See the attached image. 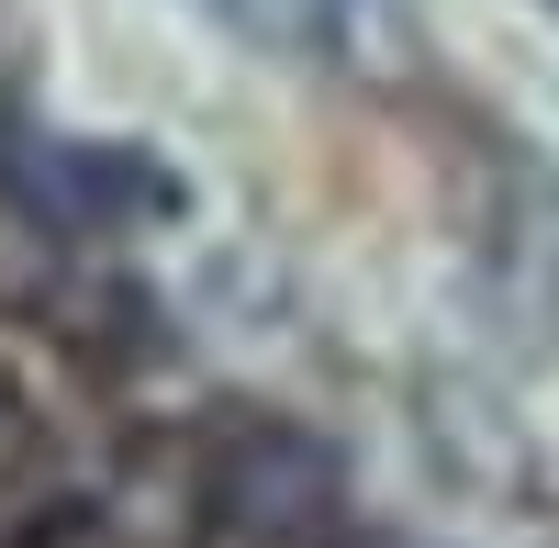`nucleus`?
Instances as JSON below:
<instances>
[{
  "instance_id": "f257e3e1",
  "label": "nucleus",
  "mask_w": 559,
  "mask_h": 548,
  "mask_svg": "<svg viewBox=\"0 0 559 548\" xmlns=\"http://www.w3.org/2000/svg\"><path fill=\"white\" fill-rule=\"evenodd\" d=\"M45 202H57L79 236H112V224H146V213H179V179L134 146H102V134H34L12 157Z\"/></svg>"
},
{
  "instance_id": "f03ea898",
  "label": "nucleus",
  "mask_w": 559,
  "mask_h": 548,
  "mask_svg": "<svg viewBox=\"0 0 559 548\" xmlns=\"http://www.w3.org/2000/svg\"><path fill=\"white\" fill-rule=\"evenodd\" d=\"M224 504H236V526H258L280 548H313L324 526H336L347 481H336V460H324L313 437H247L236 470H224Z\"/></svg>"
},
{
  "instance_id": "7ed1b4c3",
  "label": "nucleus",
  "mask_w": 559,
  "mask_h": 548,
  "mask_svg": "<svg viewBox=\"0 0 559 548\" xmlns=\"http://www.w3.org/2000/svg\"><path fill=\"white\" fill-rule=\"evenodd\" d=\"M68 258H79V224L0 157V313H45L68 291Z\"/></svg>"
},
{
  "instance_id": "20e7f679",
  "label": "nucleus",
  "mask_w": 559,
  "mask_h": 548,
  "mask_svg": "<svg viewBox=\"0 0 559 548\" xmlns=\"http://www.w3.org/2000/svg\"><path fill=\"white\" fill-rule=\"evenodd\" d=\"M23 460H34V403H23L12 381H0V481H12Z\"/></svg>"
}]
</instances>
